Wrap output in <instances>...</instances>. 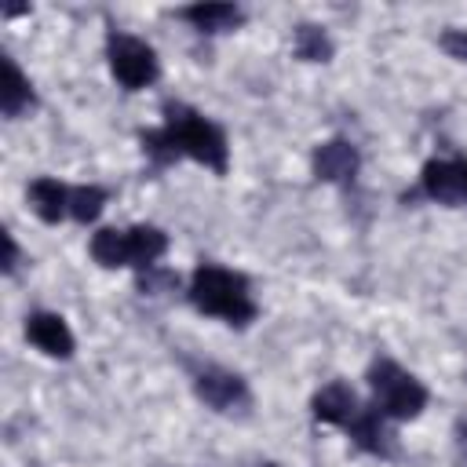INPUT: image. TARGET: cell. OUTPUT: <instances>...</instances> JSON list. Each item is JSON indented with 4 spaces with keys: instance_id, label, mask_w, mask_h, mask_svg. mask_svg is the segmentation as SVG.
Masks as SVG:
<instances>
[{
    "instance_id": "6da1fadb",
    "label": "cell",
    "mask_w": 467,
    "mask_h": 467,
    "mask_svg": "<svg viewBox=\"0 0 467 467\" xmlns=\"http://www.w3.org/2000/svg\"><path fill=\"white\" fill-rule=\"evenodd\" d=\"M142 150L157 164H168L175 157H193L197 164H204L219 175L226 171V135L208 117H201L197 109H190L182 102L164 106V128L146 131Z\"/></svg>"
},
{
    "instance_id": "7a4b0ae2",
    "label": "cell",
    "mask_w": 467,
    "mask_h": 467,
    "mask_svg": "<svg viewBox=\"0 0 467 467\" xmlns=\"http://www.w3.org/2000/svg\"><path fill=\"white\" fill-rule=\"evenodd\" d=\"M190 299L197 310L212 314V317H223L230 325H248L255 317V303H252V292H248V281L226 266H215V263H204L193 270L190 277Z\"/></svg>"
},
{
    "instance_id": "3957f363",
    "label": "cell",
    "mask_w": 467,
    "mask_h": 467,
    "mask_svg": "<svg viewBox=\"0 0 467 467\" xmlns=\"http://www.w3.org/2000/svg\"><path fill=\"white\" fill-rule=\"evenodd\" d=\"M368 387L376 394L379 412L383 416H394V420H412L427 405V387L412 372H405L401 365H394L387 358L368 368Z\"/></svg>"
},
{
    "instance_id": "277c9868",
    "label": "cell",
    "mask_w": 467,
    "mask_h": 467,
    "mask_svg": "<svg viewBox=\"0 0 467 467\" xmlns=\"http://www.w3.org/2000/svg\"><path fill=\"white\" fill-rule=\"evenodd\" d=\"M106 58H109V69L117 77V84H124L128 91H139L146 84L157 80V55L146 40L131 36V33H109L106 36Z\"/></svg>"
},
{
    "instance_id": "5b68a950",
    "label": "cell",
    "mask_w": 467,
    "mask_h": 467,
    "mask_svg": "<svg viewBox=\"0 0 467 467\" xmlns=\"http://www.w3.org/2000/svg\"><path fill=\"white\" fill-rule=\"evenodd\" d=\"M423 193L438 204H467V161H427Z\"/></svg>"
},
{
    "instance_id": "8992f818",
    "label": "cell",
    "mask_w": 467,
    "mask_h": 467,
    "mask_svg": "<svg viewBox=\"0 0 467 467\" xmlns=\"http://www.w3.org/2000/svg\"><path fill=\"white\" fill-rule=\"evenodd\" d=\"M193 390H197V398L204 405H212L219 412H230V409H237V405L248 401L244 379L237 372H226V368H204V372H197Z\"/></svg>"
},
{
    "instance_id": "52a82bcc",
    "label": "cell",
    "mask_w": 467,
    "mask_h": 467,
    "mask_svg": "<svg viewBox=\"0 0 467 467\" xmlns=\"http://www.w3.org/2000/svg\"><path fill=\"white\" fill-rule=\"evenodd\" d=\"M26 336L36 350H44L47 358H69L73 354V332L69 325L51 314V310H36L26 317Z\"/></svg>"
},
{
    "instance_id": "ba28073f",
    "label": "cell",
    "mask_w": 467,
    "mask_h": 467,
    "mask_svg": "<svg viewBox=\"0 0 467 467\" xmlns=\"http://www.w3.org/2000/svg\"><path fill=\"white\" fill-rule=\"evenodd\" d=\"M358 171V150L347 139H328L314 150V175L321 182H347Z\"/></svg>"
},
{
    "instance_id": "9c48e42d",
    "label": "cell",
    "mask_w": 467,
    "mask_h": 467,
    "mask_svg": "<svg viewBox=\"0 0 467 467\" xmlns=\"http://www.w3.org/2000/svg\"><path fill=\"white\" fill-rule=\"evenodd\" d=\"M310 409H314V420L347 427V423L358 416L361 405H358V398H354V390H350L347 383H328V387H321V390L314 394Z\"/></svg>"
},
{
    "instance_id": "30bf717a",
    "label": "cell",
    "mask_w": 467,
    "mask_h": 467,
    "mask_svg": "<svg viewBox=\"0 0 467 467\" xmlns=\"http://www.w3.org/2000/svg\"><path fill=\"white\" fill-rule=\"evenodd\" d=\"M179 18H186L201 33H226L234 26H241L244 11L237 4H193V7H182Z\"/></svg>"
},
{
    "instance_id": "8fae6325",
    "label": "cell",
    "mask_w": 467,
    "mask_h": 467,
    "mask_svg": "<svg viewBox=\"0 0 467 467\" xmlns=\"http://www.w3.org/2000/svg\"><path fill=\"white\" fill-rule=\"evenodd\" d=\"M350 438L358 449L365 452H376V456H387L390 452V434L383 427V412L379 409H358V416L347 423Z\"/></svg>"
},
{
    "instance_id": "7c38bea8",
    "label": "cell",
    "mask_w": 467,
    "mask_h": 467,
    "mask_svg": "<svg viewBox=\"0 0 467 467\" xmlns=\"http://www.w3.org/2000/svg\"><path fill=\"white\" fill-rule=\"evenodd\" d=\"M29 204L44 223H58L69 212V190L58 179H33L29 182Z\"/></svg>"
},
{
    "instance_id": "4fadbf2b",
    "label": "cell",
    "mask_w": 467,
    "mask_h": 467,
    "mask_svg": "<svg viewBox=\"0 0 467 467\" xmlns=\"http://www.w3.org/2000/svg\"><path fill=\"white\" fill-rule=\"evenodd\" d=\"M33 106V88L15 66V58H4V84H0V109L4 117H18Z\"/></svg>"
},
{
    "instance_id": "5bb4252c",
    "label": "cell",
    "mask_w": 467,
    "mask_h": 467,
    "mask_svg": "<svg viewBox=\"0 0 467 467\" xmlns=\"http://www.w3.org/2000/svg\"><path fill=\"white\" fill-rule=\"evenodd\" d=\"M164 248H168L164 230H157V226H131L128 230V259H131V266H146L150 270L164 255Z\"/></svg>"
},
{
    "instance_id": "9a60e30c",
    "label": "cell",
    "mask_w": 467,
    "mask_h": 467,
    "mask_svg": "<svg viewBox=\"0 0 467 467\" xmlns=\"http://www.w3.org/2000/svg\"><path fill=\"white\" fill-rule=\"evenodd\" d=\"M91 255L95 263L102 266H131L128 259V230H117V226H102L95 237H91Z\"/></svg>"
},
{
    "instance_id": "2e32d148",
    "label": "cell",
    "mask_w": 467,
    "mask_h": 467,
    "mask_svg": "<svg viewBox=\"0 0 467 467\" xmlns=\"http://www.w3.org/2000/svg\"><path fill=\"white\" fill-rule=\"evenodd\" d=\"M296 55L306 58V62H328L332 58V40L321 26H299L296 29Z\"/></svg>"
},
{
    "instance_id": "e0dca14e",
    "label": "cell",
    "mask_w": 467,
    "mask_h": 467,
    "mask_svg": "<svg viewBox=\"0 0 467 467\" xmlns=\"http://www.w3.org/2000/svg\"><path fill=\"white\" fill-rule=\"evenodd\" d=\"M102 204H106V190H102V186H73V190H69V215H73L77 223L99 219Z\"/></svg>"
},
{
    "instance_id": "ac0fdd59",
    "label": "cell",
    "mask_w": 467,
    "mask_h": 467,
    "mask_svg": "<svg viewBox=\"0 0 467 467\" xmlns=\"http://www.w3.org/2000/svg\"><path fill=\"white\" fill-rule=\"evenodd\" d=\"M438 44H441V51H445L449 58L467 62V29H445Z\"/></svg>"
},
{
    "instance_id": "d6986e66",
    "label": "cell",
    "mask_w": 467,
    "mask_h": 467,
    "mask_svg": "<svg viewBox=\"0 0 467 467\" xmlns=\"http://www.w3.org/2000/svg\"><path fill=\"white\" fill-rule=\"evenodd\" d=\"M456 467H467V420L456 423Z\"/></svg>"
},
{
    "instance_id": "ffe728a7",
    "label": "cell",
    "mask_w": 467,
    "mask_h": 467,
    "mask_svg": "<svg viewBox=\"0 0 467 467\" xmlns=\"http://www.w3.org/2000/svg\"><path fill=\"white\" fill-rule=\"evenodd\" d=\"M15 263H18V244H15V237L4 230V270L11 274V270H15Z\"/></svg>"
},
{
    "instance_id": "44dd1931",
    "label": "cell",
    "mask_w": 467,
    "mask_h": 467,
    "mask_svg": "<svg viewBox=\"0 0 467 467\" xmlns=\"http://www.w3.org/2000/svg\"><path fill=\"white\" fill-rule=\"evenodd\" d=\"M263 467H277V463H263Z\"/></svg>"
}]
</instances>
